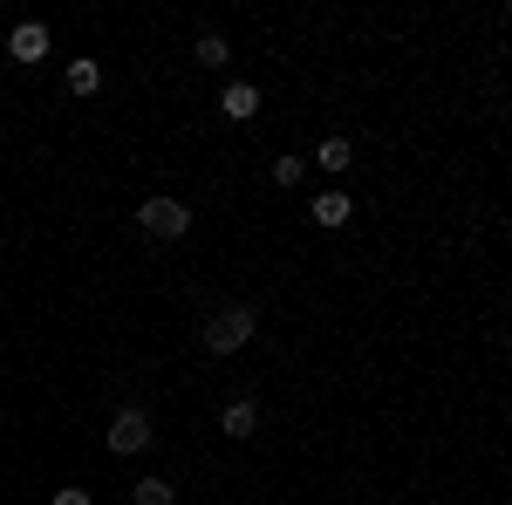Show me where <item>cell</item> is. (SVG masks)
I'll use <instances>...</instances> for the list:
<instances>
[{
  "mask_svg": "<svg viewBox=\"0 0 512 505\" xmlns=\"http://www.w3.org/2000/svg\"><path fill=\"white\" fill-rule=\"evenodd\" d=\"M246 342H253V308H246V301H233V308H219L205 321V349L212 355H233V349H246Z\"/></svg>",
  "mask_w": 512,
  "mask_h": 505,
  "instance_id": "obj_1",
  "label": "cell"
},
{
  "mask_svg": "<svg viewBox=\"0 0 512 505\" xmlns=\"http://www.w3.org/2000/svg\"><path fill=\"white\" fill-rule=\"evenodd\" d=\"M137 219H144V233H151V239H178L185 226H192V212H185L178 198H144V212H137Z\"/></svg>",
  "mask_w": 512,
  "mask_h": 505,
  "instance_id": "obj_2",
  "label": "cell"
},
{
  "mask_svg": "<svg viewBox=\"0 0 512 505\" xmlns=\"http://www.w3.org/2000/svg\"><path fill=\"white\" fill-rule=\"evenodd\" d=\"M151 444H158V437H151V417H144V410H123L117 424H110V451H117V458H137V451H151Z\"/></svg>",
  "mask_w": 512,
  "mask_h": 505,
  "instance_id": "obj_3",
  "label": "cell"
},
{
  "mask_svg": "<svg viewBox=\"0 0 512 505\" xmlns=\"http://www.w3.org/2000/svg\"><path fill=\"white\" fill-rule=\"evenodd\" d=\"M7 55H14V62H41V55H48V28H41V21H21V28L7 35Z\"/></svg>",
  "mask_w": 512,
  "mask_h": 505,
  "instance_id": "obj_4",
  "label": "cell"
},
{
  "mask_svg": "<svg viewBox=\"0 0 512 505\" xmlns=\"http://www.w3.org/2000/svg\"><path fill=\"white\" fill-rule=\"evenodd\" d=\"M226 117H233V123L260 117V89H253V82H233V89H226Z\"/></svg>",
  "mask_w": 512,
  "mask_h": 505,
  "instance_id": "obj_5",
  "label": "cell"
},
{
  "mask_svg": "<svg viewBox=\"0 0 512 505\" xmlns=\"http://www.w3.org/2000/svg\"><path fill=\"white\" fill-rule=\"evenodd\" d=\"M315 226H328V233H335V226H349V198H342V192H321L315 198Z\"/></svg>",
  "mask_w": 512,
  "mask_h": 505,
  "instance_id": "obj_6",
  "label": "cell"
},
{
  "mask_svg": "<svg viewBox=\"0 0 512 505\" xmlns=\"http://www.w3.org/2000/svg\"><path fill=\"white\" fill-rule=\"evenodd\" d=\"M69 89H76V96H96V89H103V62H89V55L69 62Z\"/></svg>",
  "mask_w": 512,
  "mask_h": 505,
  "instance_id": "obj_7",
  "label": "cell"
},
{
  "mask_svg": "<svg viewBox=\"0 0 512 505\" xmlns=\"http://www.w3.org/2000/svg\"><path fill=\"white\" fill-rule=\"evenodd\" d=\"M315 164H321V171H349V164H355L349 137H328V144H321V151H315Z\"/></svg>",
  "mask_w": 512,
  "mask_h": 505,
  "instance_id": "obj_8",
  "label": "cell"
},
{
  "mask_svg": "<svg viewBox=\"0 0 512 505\" xmlns=\"http://www.w3.org/2000/svg\"><path fill=\"white\" fill-rule=\"evenodd\" d=\"M260 430V410L253 403H226V437H253Z\"/></svg>",
  "mask_w": 512,
  "mask_h": 505,
  "instance_id": "obj_9",
  "label": "cell"
},
{
  "mask_svg": "<svg viewBox=\"0 0 512 505\" xmlns=\"http://www.w3.org/2000/svg\"><path fill=\"white\" fill-rule=\"evenodd\" d=\"M308 178V157H274V185H301Z\"/></svg>",
  "mask_w": 512,
  "mask_h": 505,
  "instance_id": "obj_10",
  "label": "cell"
},
{
  "mask_svg": "<svg viewBox=\"0 0 512 505\" xmlns=\"http://www.w3.org/2000/svg\"><path fill=\"white\" fill-rule=\"evenodd\" d=\"M137 505H178V499H171L164 478H144V485H137Z\"/></svg>",
  "mask_w": 512,
  "mask_h": 505,
  "instance_id": "obj_11",
  "label": "cell"
},
{
  "mask_svg": "<svg viewBox=\"0 0 512 505\" xmlns=\"http://www.w3.org/2000/svg\"><path fill=\"white\" fill-rule=\"evenodd\" d=\"M198 62H205V69H219V62H226V35H205V41H198Z\"/></svg>",
  "mask_w": 512,
  "mask_h": 505,
  "instance_id": "obj_12",
  "label": "cell"
},
{
  "mask_svg": "<svg viewBox=\"0 0 512 505\" xmlns=\"http://www.w3.org/2000/svg\"><path fill=\"white\" fill-rule=\"evenodd\" d=\"M55 505H89V492H76V485H62V492H55Z\"/></svg>",
  "mask_w": 512,
  "mask_h": 505,
  "instance_id": "obj_13",
  "label": "cell"
}]
</instances>
